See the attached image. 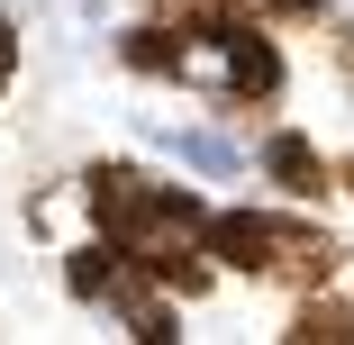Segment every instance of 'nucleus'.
<instances>
[{"instance_id": "nucleus-1", "label": "nucleus", "mask_w": 354, "mask_h": 345, "mask_svg": "<svg viewBox=\"0 0 354 345\" xmlns=\"http://www.w3.org/2000/svg\"><path fill=\"white\" fill-rule=\"evenodd\" d=\"M173 155L200 164V173H236V146H227V136H173Z\"/></svg>"}, {"instance_id": "nucleus-2", "label": "nucleus", "mask_w": 354, "mask_h": 345, "mask_svg": "<svg viewBox=\"0 0 354 345\" xmlns=\"http://www.w3.org/2000/svg\"><path fill=\"white\" fill-rule=\"evenodd\" d=\"M10 55H19V46H10V28H0V82H10Z\"/></svg>"}]
</instances>
